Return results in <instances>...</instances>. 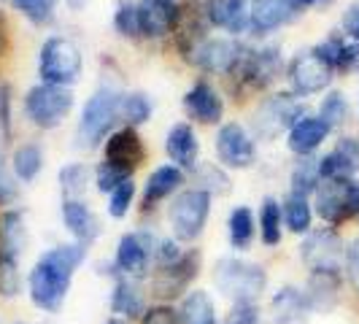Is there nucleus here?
<instances>
[{
	"label": "nucleus",
	"mask_w": 359,
	"mask_h": 324,
	"mask_svg": "<svg viewBox=\"0 0 359 324\" xmlns=\"http://www.w3.org/2000/svg\"><path fill=\"white\" fill-rule=\"evenodd\" d=\"M208 17H205V0H184L176 14L173 38L179 52L189 60L200 46L208 41Z\"/></svg>",
	"instance_id": "9b49d317"
},
{
	"label": "nucleus",
	"mask_w": 359,
	"mask_h": 324,
	"mask_svg": "<svg viewBox=\"0 0 359 324\" xmlns=\"http://www.w3.org/2000/svg\"><path fill=\"white\" fill-rule=\"evenodd\" d=\"M11 106H14V97H11V87L8 84H0V130H3V138H11L14 127H11Z\"/></svg>",
	"instance_id": "49530a36"
},
{
	"label": "nucleus",
	"mask_w": 359,
	"mask_h": 324,
	"mask_svg": "<svg viewBox=\"0 0 359 324\" xmlns=\"http://www.w3.org/2000/svg\"><path fill=\"white\" fill-rule=\"evenodd\" d=\"M332 73H335V68L322 54L316 49H306V52H297L292 57L287 76L294 95H313V92H322L324 87H330Z\"/></svg>",
	"instance_id": "1a4fd4ad"
},
{
	"label": "nucleus",
	"mask_w": 359,
	"mask_h": 324,
	"mask_svg": "<svg viewBox=\"0 0 359 324\" xmlns=\"http://www.w3.org/2000/svg\"><path fill=\"white\" fill-rule=\"evenodd\" d=\"M268 284V273L262 265L238 259V257H222L214 265V287L235 303H254Z\"/></svg>",
	"instance_id": "f03ea898"
},
{
	"label": "nucleus",
	"mask_w": 359,
	"mask_h": 324,
	"mask_svg": "<svg viewBox=\"0 0 359 324\" xmlns=\"http://www.w3.org/2000/svg\"><path fill=\"white\" fill-rule=\"evenodd\" d=\"M87 257V249L81 243H62L54 246L38 259L30 270V297L41 311L57 313L71 289L73 270L79 268Z\"/></svg>",
	"instance_id": "f257e3e1"
},
{
	"label": "nucleus",
	"mask_w": 359,
	"mask_h": 324,
	"mask_svg": "<svg viewBox=\"0 0 359 324\" xmlns=\"http://www.w3.org/2000/svg\"><path fill=\"white\" fill-rule=\"evenodd\" d=\"M308 306L306 292L294 287H284L273 297V322L276 324H308Z\"/></svg>",
	"instance_id": "a878e982"
},
{
	"label": "nucleus",
	"mask_w": 359,
	"mask_h": 324,
	"mask_svg": "<svg viewBox=\"0 0 359 324\" xmlns=\"http://www.w3.org/2000/svg\"><path fill=\"white\" fill-rule=\"evenodd\" d=\"M87 176H90V170H87V165H81V162L65 165V168L60 170V187H62L65 200H79L84 195V189H87Z\"/></svg>",
	"instance_id": "e433bc0d"
},
{
	"label": "nucleus",
	"mask_w": 359,
	"mask_h": 324,
	"mask_svg": "<svg viewBox=\"0 0 359 324\" xmlns=\"http://www.w3.org/2000/svg\"><path fill=\"white\" fill-rule=\"evenodd\" d=\"M200 273V252L181 254L176 262L170 265H162L157 268L154 278H151V295L160 297V300H176L181 292H187V287L198 278Z\"/></svg>",
	"instance_id": "f8f14e48"
},
{
	"label": "nucleus",
	"mask_w": 359,
	"mask_h": 324,
	"mask_svg": "<svg viewBox=\"0 0 359 324\" xmlns=\"http://www.w3.org/2000/svg\"><path fill=\"white\" fill-rule=\"evenodd\" d=\"M144 324H181V319L170 306H154L144 313Z\"/></svg>",
	"instance_id": "8fccbe9b"
},
{
	"label": "nucleus",
	"mask_w": 359,
	"mask_h": 324,
	"mask_svg": "<svg viewBox=\"0 0 359 324\" xmlns=\"http://www.w3.org/2000/svg\"><path fill=\"white\" fill-rule=\"evenodd\" d=\"M216 154H219V162L227 165V168H235V170L252 168L254 157H257L254 138L246 133L243 125L227 122V125L219 127V133H216Z\"/></svg>",
	"instance_id": "ddd939ff"
},
{
	"label": "nucleus",
	"mask_w": 359,
	"mask_h": 324,
	"mask_svg": "<svg viewBox=\"0 0 359 324\" xmlns=\"http://www.w3.org/2000/svg\"><path fill=\"white\" fill-rule=\"evenodd\" d=\"M208 214H211V195L205 189H184L181 195H176V200L170 203V227H173V235L179 241H195L200 238L205 222H208Z\"/></svg>",
	"instance_id": "39448f33"
},
{
	"label": "nucleus",
	"mask_w": 359,
	"mask_h": 324,
	"mask_svg": "<svg viewBox=\"0 0 359 324\" xmlns=\"http://www.w3.org/2000/svg\"><path fill=\"white\" fill-rule=\"evenodd\" d=\"M108 324H127V322H122V319H111Z\"/></svg>",
	"instance_id": "13d9d810"
},
{
	"label": "nucleus",
	"mask_w": 359,
	"mask_h": 324,
	"mask_svg": "<svg viewBox=\"0 0 359 324\" xmlns=\"http://www.w3.org/2000/svg\"><path fill=\"white\" fill-rule=\"evenodd\" d=\"M241 52H243V46L235 43L233 38H208L198 52L189 57V62L208 73H227L230 76L241 60Z\"/></svg>",
	"instance_id": "dca6fc26"
},
{
	"label": "nucleus",
	"mask_w": 359,
	"mask_h": 324,
	"mask_svg": "<svg viewBox=\"0 0 359 324\" xmlns=\"http://www.w3.org/2000/svg\"><path fill=\"white\" fill-rule=\"evenodd\" d=\"M300 257L311 268V273H316V270H341L346 252H343V241L338 238V233L327 227V230H316L308 235L300 246Z\"/></svg>",
	"instance_id": "4468645a"
},
{
	"label": "nucleus",
	"mask_w": 359,
	"mask_h": 324,
	"mask_svg": "<svg viewBox=\"0 0 359 324\" xmlns=\"http://www.w3.org/2000/svg\"><path fill=\"white\" fill-rule=\"evenodd\" d=\"M227 233L233 249H249L254 241V214L246 205H235L227 219Z\"/></svg>",
	"instance_id": "473e14b6"
},
{
	"label": "nucleus",
	"mask_w": 359,
	"mask_h": 324,
	"mask_svg": "<svg viewBox=\"0 0 359 324\" xmlns=\"http://www.w3.org/2000/svg\"><path fill=\"white\" fill-rule=\"evenodd\" d=\"M303 116H306V106H303L294 95L278 92V95H273L270 100H265V103L259 106L257 119H254V127H257L259 135L273 138V135L281 133V130H292Z\"/></svg>",
	"instance_id": "9d476101"
},
{
	"label": "nucleus",
	"mask_w": 359,
	"mask_h": 324,
	"mask_svg": "<svg viewBox=\"0 0 359 324\" xmlns=\"http://www.w3.org/2000/svg\"><path fill=\"white\" fill-rule=\"evenodd\" d=\"M151 235L146 233H127L116 243V268L122 276H141L149 265V257L154 254L151 249Z\"/></svg>",
	"instance_id": "6ab92c4d"
},
{
	"label": "nucleus",
	"mask_w": 359,
	"mask_h": 324,
	"mask_svg": "<svg viewBox=\"0 0 359 324\" xmlns=\"http://www.w3.org/2000/svg\"><path fill=\"white\" fill-rule=\"evenodd\" d=\"M122 116L127 119V125H144L151 116V100L146 97L144 92H130L122 97Z\"/></svg>",
	"instance_id": "4c0bfd02"
},
{
	"label": "nucleus",
	"mask_w": 359,
	"mask_h": 324,
	"mask_svg": "<svg viewBox=\"0 0 359 324\" xmlns=\"http://www.w3.org/2000/svg\"><path fill=\"white\" fill-rule=\"evenodd\" d=\"M14 8H19L33 25H49L54 17V3L57 0H11Z\"/></svg>",
	"instance_id": "79ce46f5"
},
{
	"label": "nucleus",
	"mask_w": 359,
	"mask_h": 324,
	"mask_svg": "<svg viewBox=\"0 0 359 324\" xmlns=\"http://www.w3.org/2000/svg\"><path fill=\"white\" fill-rule=\"evenodd\" d=\"M316 211L330 224H343L359 214V181L324 179L316 189Z\"/></svg>",
	"instance_id": "0eeeda50"
},
{
	"label": "nucleus",
	"mask_w": 359,
	"mask_h": 324,
	"mask_svg": "<svg viewBox=\"0 0 359 324\" xmlns=\"http://www.w3.org/2000/svg\"><path fill=\"white\" fill-rule=\"evenodd\" d=\"M184 184V173L176 165H162L157 168L144 187V208H154L160 200L170 198L176 189Z\"/></svg>",
	"instance_id": "cd10ccee"
},
{
	"label": "nucleus",
	"mask_w": 359,
	"mask_h": 324,
	"mask_svg": "<svg viewBox=\"0 0 359 324\" xmlns=\"http://www.w3.org/2000/svg\"><path fill=\"white\" fill-rule=\"evenodd\" d=\"M346 276H348L351 287L359 292V238L346 249Z\"/></svg>",
	"instance_id": "3c124183"
},
{
	"label": "nucleus",
	"mask_w": 359,
	"mask_h": 324,
	"mask_svg": "<svg viewBox=\"0 0 359 324\" xmlns=\"http://www.w3.org/2000/svg\"><path fill=\"white\" fill-rule=\"evenodd\" d=\"M335 71H343V73L359 71V41L343 43L341 54H338V62H335Z\"/></svg>",
	"instance_id": "09e8293b"
},
{
	"label": "nucleus",
	"mask_w": 359,
	"mask_h": 324,
	"mask_svg": "<svg viewBox=\"0 0 359 324\" xmlns=\"http://www.w3.org/2000/svg\"><path fill=\"white\" fill-rule=\"evenodd\" d=\"M359 170V141L357 138H341L338 146L319 160V173L324 179H354Z\"/></svg>",
	"instance_id": "aec40b11"
},
{
	"label": "nucleus",
	"mask_w": 359,
	"mask_h": 324,
	"mask_svg": "<svg viewBox=\"0 0 359 324\" xmlns=\"http://www.w3.org/2000/svg\"><path fill=\"white\" fill-rule=\"evenodd\" d=\"M322 184V173H319V160H313L311 154L297 160L294 170H292V195L308 198L311 192H316Z\"/></svg>",
	"instance_id": "2f4dec72"
},
{
	"label": "nucleus",
	"mask_w": 359,
	"mask_h": 324,
	"mask_svg": "<svg viewBox=\"0 0 359 324\" xmlns=\"http://www.w3.org/2000/svg\"><path fill=\"white\" fill-rule=\"evenodd\" d=\"M114 27L116 33L125 38H138L141 36V27H138V8L133 0H119L116 3V11H114Z\"/></svg>",
	"instance_id": "58836bf2"
},
{
	"label": "nucleus",
	"mask_w": 359,
	"mask_h": 324,
	"mask_svg": "<svg viewBox=\"0 0 359 324\" xmlns=\"http://www.w3.org/2000/svg\"><path fill=\"white\" fill-rule=\"evenodd\" d=\"M338 289H341V273L338 270H316L311 273L306 300L313 311H330L338 303Z\"/></svg>",
	"instance_id": "bb28decb"
},
{
	"label": "nucleus",
	"mask_w": 359,
	"mask_h": 324,
	"mask_svg": "<svg viewBox=\"0 0 359 324\" xmlns=\"http://www.w3.org/2000/svg\"><path fill=\"white\" fill-rule=\"evenodd\" d=\"M111 308H114V313H119V316H127V319H135V316L146 313L144 292H141V287H138L135 281H130L127 276H122V278L116 281V287H114Z\"/></svg>",
	"instance_id": "c85d7f7f"
},
{
	"label": "nucleus",
	"mask_w": 359,
	"mask_h": 324,
	"mask_svg": "<svg viewBox=\"0 0 359 324\" xmlns=\"http://www.w3.org/2000/svg\"><path fill=\"white\" fill-rule=\"evenodd\" d=\"M27 243V230H25V216L19 211H8L0 216V254L19 257Z\"/></svg>",
	"instance_id": "c756f323"
},
{
	"label": "nucleus",
	"mask_w": 359,
	"mask_h": 324,
	"mask_svg": "<svg viewBox=\"0 0 359 324\" xmlns=\"http://www.w3.org/2000/svg\"><path fill=\"white\" fill-rule=\"evenodd\" d=\"M330 135V125L324 122L322 116H303L297 125L289 130V149L300 157H308L313 154L319 146L327 141Z\"/></svg>",
	"instance_id": "b1692460"
},
{
	"label": "nucleus",
	"mask_w": 359,
	"mask_h": 324,
	"mask_svg": "<svg viewBox=\"0 0 359 324\" xmlns=\"http://www.w3.org/2000/svg\"><path fill=\"white\" fill-rule=\"evenodd\" d=\"M281 224H284V214L276 198L262 200L259 208V233H262V243L265 246H278L281 243Z\"/></svg>",
	"instance_id": "72a5a7b5"
},
{
	"label": "nucleus",
	"mask_w": 359,
	"mask_h": 324,
	"mask_svg": "<svg viewBox=\"0 0 359 324\" xmlns=\"http://www.w3.org/2000/svg\"><path fill=\"white\" fill-rule=\"evenodd\" d=\"M154 254H157V262L162 265H170V262H176L181 257L179 252V243L176 241H157V249H154Z\"/></svg>",
	"instance_id": "864d4df0"
},
{
	"label": "nucleus",
	"mask_w": 359,
	"mask_h": 324,
	"mask_svg": "<svg viewBox=\"0 0 359 324\" xmlns=\"http://www.w3.org/2000/svg\"><path fill=\"white\" fill-rule=\"evenodd\" d=\"M319 116L330 125V130H332V127H341L343 122L348 119V103H346V95H343V92H330V95L324 97Z\"/></svg>",
	"instance_id": "a19ab883"
},
{
	"label": "nucleus",
	"mask_w": 359,
	"mask_h": 324,
	"mask_svg": "<svg viewBox=\"0 0 359 324\" xmlns=\"http://www.w3.org/2000/svg\"><path fill=\"white\" fill-rule=\"evenodd\" d=\"M43 168V151L36 144H25L14 151V173L22 181H33Z\"/></svg>",
	"instance_id": "c9c22d12"
},
{
	"label": "nucleus",
	"mask_w": 359,
	"mask_h": 324,
	"mask_svg": "<svg viewBox=\"0 0 359 324\" xmlns=\"http://www.w3.org/2000/svg\"><path fill=\"white\" fill-rule=\"evenodd\" d=\"M38 76L43 84L54 87H71L81 76V52L65 36L46 38L38 54Z\"/></svg>",
	"instance_id": "20e7f679"
},
{
	"label": "nucleus",
	"mask_w": 359,
	"mask_h": 324,
	"mask_svg": "<svg viewBox=\"0 0 359 324\" xmlns=\"http://www.w3.org/2000/svg\"><path fill=\"white\" fill-rule=\"evenodd\" d=\"M259 322V311L254 303H235L233 311L227 313L224 324H257Z\"/></svg>",
	"instance_id": "de8ad7c7"
},
{
	"label": "nucleus",
	"mask_w": 359,
	"mask_h": 324,
	"mask_svg": "<svg viewBox=\"0 0 359 324\" xmlns=\"http://www.w3.org/2000/svg\"><path fill=\"white\" fill-rule=\"evenodd\" d=\"M135 8H138L141 36L162 38L168 36V33H173L176 14H179V6L173 0H138Z\"/></svg>",
	"instance_id": "f3484780"
},
{
	"label": "nucleus",
	"mask_w": 359,
	"mask_h": 324,
	"mask_svg": "<svg viewBox=\"0 0 359 324\" xmlns=\"http://www.w3.org/2000/svg\"><path fill=\"white\" fill-rule=\"evenodd\" d=\"M62 219H65V227L73 233V238L87 246L92 243L97 235H100V222L97 216L92 214V208L81 200H65L62 203Z\"/></svg>",
	"instance_id": "393cba45"
},
{
	"label": "nucleus",
	"mask_w": 359,
	"mask_h": 324,
	"mask_svg": "<svg viewBox=\"0 0 359 324\" xmlns=\"http://www.w3.org/2000/svg\"><path fill=\"white\" fill-rule=\"evenodd\" d=\"M184 108L189 111L192 119H198L203 125H216L224 116V103H222L219 92L208 81H198L192 90L184 95Z\"/></svg>",
	"instance_id": "412c9836"
},
{
	"label": "nucleus",
	"mask_w": 359,
	"mask_h": 324,
	"mask_svg": "<svg viewBox=\"0 0 359 324\" xmlns=\"http://www.w3.org/2000/svg\"><path fill=\"white\" fill-rule=\"evenodd\" d=\"M181 324H216V306L214 300L208 297V292H189L181 303L179 311Z\"/></svg>",
	"instance_id": "7c9ffc66"
},
{
	"label": "nucleus",
	"mask_w": 359,
	"mask_h": 324,
	"mask_svg": "<svg viewBox=\"0 0 359 324\" xmlns=\"http://www.w3.org/2000/svg\"><path fill=\"white\" fill-rule=\"evenodd\" d=\"M8 49V25H6V17L0 14V57Z\"/></svg>",
	"instance_id": "6e6d98bb"
},
{
	"label": "nucleus",
	"mask_w": 359,
	"mask_h": 324,
	"mask_svg": "<svg viewBox=\"0 0 359 324\" xmlns=\"http://www.w3.org/2000/svg\"><path fill=\"white\" fill-rule=\"evenodd\" d=\"M278 71H281V49L278 46H259V49L243 46L241 60L230 76H235V81L243 90L257 92L273 84Z\"/></svg>",
	"instance_id": "6e6552de"
},
{
	"label": "nucleus",
	"mask_w": 359,
	"mask_h": 324,
	"mask_svg": "<svg viewBox=\"0 0 359 324\" xmlns=\"http://www.w3.org/2000/svg\"><path fill=\"white\" fill-rule=\"evenodd\" d=\"M73 108L71 87H54V84H38L25 97V111L30 122L41 130H54Z\"/></svg>",
	"instance_id": "423d86ee"
},
{
	"label": "nucleus",
	"mask_w": 359,
	"mask_h": 324,
	"mask_svg": "<svg viewBox=\"0 0 359 324\" xmlns=\"http://www.w3.org/2000/svg\"><path fill=\"white\" fill-rule=\"evenodd\" d=\"M343 30H346V36L359 41V0L343 11Z\"/></svg>",
	"instance_id": "5fc2aeb1"
},
{
	"label": "nucleus",
	"mask_w": 359,
	"mask_h": 324,
	"mask_svg": "<svg viewBox=\"0 0 359 324\" xmlns=\"http://www.w3.org/2000/svg\"><path fill=\"white\" fill-rule=\"evenodd\" d=\"M287 6H292L294 11H303V8H308V6H313V3H319V0H284Z\"/></svg>",
	"instance_id": "4d7b16f0"
},
{
	"label": "nucleus",
	"mask_w": 359,
	"mask_h": 324,
	"mask_svg": "<svg viewBox=\"0 0 359 324\" xmlns=\"http://www.w3.org/2000/svg\"><path fill=\"white\" fill-rule=\"evenodd\" d=\"M165 151H168V157L176 168H195L200 154V141L192 125L181 122V125L170 127V133L165 138Z\"/></svg>",
	"instance_id": "5701e85b"
},
{
	"label": "nucleus",
	"mask_w": 359,
	"mask_h": 324,
	"mask_svg": "<svg viewBox=\"0 0 359 324\" xmlns=\"http://www.w3.org/2000/svg\"><path fill=\"white\" fill-rule=\"evenodd\" d=\"M294 17H297V11L292 6H287L284 0H252L249 30H254L257 36H265V33L284 27Z\"/></svg>",
	"instance_id": "4be33fe9"
},
{
	"label": "nucleus",
	"mask_w": 359,
	"mask_h": 324,
	"mask_svg": "<svg viewBox=\"0 0 359 324\" xmlns=\"http://www.w3.org/2000/svg\"><path fill=\"white\" fill-rule=\"evenodd\" d=\"M133 198H135V184H133V179L122 181V184L108 195V214L114 216V219L127 216L130 205H133Z\"/></svg>",
	"instance_id": "c03bdc74"
},
{
	"label": "nucleus",
	"mask_w": 359,
	"mask_h": 324,
	"mask_svg": "<svg viewBox=\"0 0 359 324\" xmlns=\"http://www.w3.org/2000/svg\"><path fill=\"white\" fill-rule=\"evenodd\" d=\"M19 287H22V278H19L17 270V257L0 254V295L3 297H14Z\"/></svg>",
	"instance_id": "37998d69"
},
{
	"label": "nucleus",
	"mask_w": 359,
	"mask_h": 324,
	"mask_svg": "<svg viewBox=\"0 0 359 324\" xmlns=\"http://www.w3.org/2000/svg\"><path fill=\"white\" fill-rule=\"evenodd\" d=\"M14 198H17V184H14L8 168H6V162H3V154H0V205L3 203H11Z\"/></svg>",
	"instance_id": "603ef678"
},
{
	"label": "nucleus",
	"mask_w": 359,
	"mask_h": 324,
	"mask_svg": "<svg viewBox=\"0 0 359 324\" xmlns=\"http://www.w3.org/2000/svg\"><path fill=\"white\" fill-rule=\"evenodd\" d=\"M146 160V149H144V141H141V135L135 133V127H122V130H116V133H111L106 138V157L103 162L108 165H114V168H119V170H125L133 176V170Z\"/></svg>",
	"instance_id": "2eb2a0df"
},
{
	"label": "nucleus",
	"mask_w": 359,
	"mask_h": 324,
	"mask_svg": "<svg viewBox=\"0 0 359 324\" xmlns=\"http://www.w3.org/2000/svg\"><path fill=\"white\" fill-rule=\"evenodd\" d=\"M119 114H122V95L119 92L108 90V87L95 92L81 111V119H79V130H76L79 146L95 149L103 138H108Z\"/></svg>",
	"instance_id": "7ed1b4c3"
},
{
	"label": "nucleus",
	"mask_w": 359,
	"mask_h": 324,
	"mask_svg": "<svg viewBox=\"0 0 359 324\" xmlns=\"http://www.w3.org/2000/svg\"><path fill=\"white\" fill-rule=\"evenodd\" d=\"M281 214H284V224H287L292 233H308L311 230V205H308V198H300V195H292L289 192V198L284 200V205H281Z\"/></svg>",
	"instance_id": "f704fd0d"
},
{
	"label": "nucleus",
	"mask_w": 359,
	"mask_h": 324,
	"mask_svg": "<svg viewBox=\"0 0 359 324\" xmlns=\"http://www.w3.org/2000/svg\"><path fill=\"white\" fill-rule=\"evenodd\" d=\"M198 181L203 184L198 189H205L208 195H227V192H230V179H227V173H224L222 168H216L214 162L198 168Z\"/></svg>",
	"instance_id": "ea45409f"
},
{
	"label": "nucleus",
	"mask_w": 359,
	"mask_h": 324,
	"mask_svg": "<svg viewBox=\"0 0 359 324\" xmlns=\"http://www.w3.org/2000/svg\"><path fill=\"white\" fill-rule=\"evenodd\" d=\"M127 179H130V173L114 168V165H108V162H100L97 170H95V184H97V189H100V192H108V195Z\"/></svg>",
	"instance_id": "a18cd8bd"
},
{
	"label": "nucleus",
	"mask_w": 359,
	"mask_h": 324,
	"mask_svg": "<svg viewBox=\"0 0 359 324\" xmlns=\"http://www.w3.org/2000/svg\"><path fill=\"white\" fill-rule=\"evenodd\" d=\"M249 11H252V0H205L208 25L227 30L233 36L249 30Z\"/></svg>",
	"instance_id": "a211bd4d"
}]
</instances>
